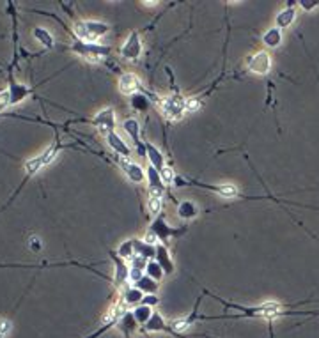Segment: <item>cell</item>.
<instances>
[{"label":"cell","instance_id":"cell-1","mask_svg":"<svg viewBox=\"0 0 319 338\" xmlns=\"http://www.w3.org/2000/svg\"><path fill=\"white\" fill-rule=\"evenodd\" d=\"M161 110H163V115L168 121H179L186 112V99H183L181 96L165 98L163 103H161Z\"/></svg>","mask_w":319,"mask_h":338},{"label":"cell","instance_id":"cell-2","mask_svg":"<svg viewBox=\"0 0 319 338\" xmlns=\"http://www.w3.org/2000/svg\"><path fill=\"white\" fill-rule=\"evenodd\" d=\"M73 50L78 55H82L83 59L91 60V62H98L101 57H105L109 53V48H105V46H99L98 43H83V41L78 39L73 43Z\"/></svg>","mask_w":319,"mask_h":338},{"label":"cell","instance_id":"cell-3","mask_svg":"<svg viewBox=\"0 0 319 338\" xmlns=\"http://www.w3.org/2000/svg\"><path fill=\"white\" fill-rule=\"evenodd\" d=\"M57 152H59V149H57L55 145H52L50 149H46L43 154L36 156V158L27 160V161H25V170H27V174H29V175L37 174V172H39L41 168L46 167V165L52 163V161L55 160Z\"/></svg>","mask_w":319,"mask_h":338},{"label":"cell","instance_id":"cell-4","mask_svg":"<svg viewBox=\"0 0 319 338\" xmlns=\"http://www.w3.org/2000/svg\"><path fill=\"white\" fill-rule=\"evenodd\" d=\"M247 66H248V71L253 73V75H259V76L268 75V73H270V69H271V57H270V53L264 52V50H263V52L253 53L250 59H248Z\"/></svg>","mask_w":319,"mask_h":338},{"label":"cell","instance_id":"cell-5","mask_svg":"<svg viewBox=\"0 0 319 338\" xmlns=\"http://www.w3.org/2000/svg\"><path fill=\"white\" fill-rule=\"evenodd\" d=\"M92 124H94L101 133H105V135L112 133L114 128H115V114H114V110L112 108H105V110H101V112H98V115L92 119Z\"/></svg>","mask_w":319,"mask_h":338},{"label":"cell","instance_id":"cell-6","mask_svg":"<svg viewBox=\"0 0 319 338\" xmlns=\"http://www.w3.org/2000/svg\"><path fill=\"white\" fill-rule=\"evenodd\" d=\"M142 53V43H140V37H138L137 32H133L128 39L124 41L121 48V55L128 60H137Z\"/></svg>","mask_w":319,"mask_h":338},{"label":"cell","instance_id":"cell-7","mask_svg":"<svg viewBox=\"0 0 319 338\" xmlns=\"http://www.w3.org/2000/svg\"><path fill=\"white\" fill-rule=\"evenodd\" d=\"M119 163H121V168L124 170V174L128 175L133 183H142V181H144L145 174H144V170H142V167L138 163H133V161H130L126 158H121L119 160Z\"/></svg>","mask_w":319,"mask_h":338},{"label":"cell","instance_id":"cell-8","mask_svg":"<svg viewBox=\"0 0 319 338\" xmlns=\"http://www.w3.org/2000/svg\"><path fill=\"white\" fill-rule=\"evenodd\" d=\"M296 20V4H287L286 9H282L279 14H277V29H286V27H291V23Z\"/></svg>","mask_w":319,"mask_h":338},{"label":"cell","instance_id":"cell-9","mask_svg":"<svg viewBox=\"0 0 319 338\" xmlns=\"http://www.w3.org/2000/svg\"><path fill=\"white\" fill-rule=\"evenodd\" d=\"M138 87H140V80L133 73H126V75H122L119 78V91L122 94H133Z\"/></svg>","mask_w":319,"mask_h":338},{"label":"cell","instance_id":"cell-10","mask_svg":"<svg viewBox=\"0 0 319 338\" xmlns=\"http://www.w3.org/2000/svg\"><path fill=\"white\" fill-rule=\"evenodd\" d=\"M147 177H149V193H151L153 197L160 198L161 193H163V181L160 177V172L156 170V168H149Z\"/></svg>","mask_w":319,"mask_h":338},{"label":"cell","instance_id":"cell-11","mask_svg":"<svg viewBox=\"0 0 319 338\" xmlns=\"http://www.w3.org/2000/svg\"><path fill=\"white\" fill-rule=\"evenodd\" d=\"M83 23H86L91 43H96V39H99V37H103L109 32V25H107V23H101V21H83Z\"/></svg>","mask_w":319,"mask_h":338},{"label":"cell","instance_id":"cell-12","mask_svg":"<svg viewBox=\"0 0 319 338\" xmlns=\"http://www.w3.org/2000/svg\"><path fill=\"white\" fill-rule=\"evenodd\" d=\"M107 142H109V145L114 149L115 152H117V154L124 156V158H128V156H130V147L124 144V142L121 140V137H119V135H115L114 131H112V133H109V135H107Z\"/></svg>","mask_w":319,"mask_h":338},{"label":"cell","instance_id":"cell-13","mask_svg":"<svg viewBox=\"0 0 319 338\" xmlns=\"http://www.w3.org/2000/svg\"><path fill=\"white\" fill-rule=\"evenodd\" d=\"M263 43L270 48H279L280 43H282V30L277 29V27H271L266 32L263 34Z\"/></svg>","mask_w":319,"mask_h":338},{"label":"cell","instance_id":"cell-14","mask_svg":"<svg viewBox=\"0 0 319 338\" xmlns=\"http://www.w3.org/2000/svg\"><path fill=\"white\" fill-rule=\"evenodd\" d=\"M9 96H11V105H16V103H20L22 99H25L27 96H29V87L22 85V83H11L9 85Z\"/></svg>","mask_w":319,"mask_h":338},{"label":"cell","instance_id":"cell-15","mask_svg":"<svg viewBox=\"0 0 319 338\" xmlns=\"http://www.w3.org/2000/svg\"><path fill=\"white\" fill-rule=\"evenodd\" d=\"M119 328L124 331V335H130L132 331H135L137 328V321L133 317V312H126L124 316L121 317V322H119Z\"/></svg>","mask_w":319,"mask_h":338},{"label":"cell","instance_id":"cell-16","mask_svg":"<svg viewBox=\"0 0 319 338\" xmlns=\"http://www.w3.org/2000/svg\"><path fill=\"white\" fill-rule=\"evenodd\" d=\"M32 36L36 37V39L39 41V43L43 44V46H46V48H53V36L48 32V30L37 27V29H34Z\"/></svg>","mask_w":319,"mask_h":338},{"label":"cell","instance_id":"cell-17","mask_svg":"<svg viewBox=\"0 0 319 338\" xmlns=\"http://www.w3.org/2000/svg\"><path fill=\"white\" fill-rule=\"evenodd\" d=\"M147 154H149V160L151 163L155 165V168L158 172L163 170V156L160 154V151L155 147V145H147Z\"/></svg>","mask_w":319,"mask_h":338},{"label":"cell","instance_id":"cell-18","mask_svg":"<svg viewBox=\"0 0 319 338\" xmlns=\"http://www.w3.org/2000/svg\"><path fill=\"white\" fill-rule=\"evenodd\" d=\"M153 316V310L151 306H138V308L133 312V317H135V321L138 322V324H147V321L151 319Z\"/></svg>","mask_w":319,"mask_h":338},{"label":"cell","instance_id":"cell-19","mask_svg":"<svg viewBox=\"0 0 319 338\" xmlns=\"http://www.w3.org/2000/svg\"><path fill=\"white\" fill-rule=\"evenodd\" d=\"M163 328H165V322L160 313H153L151 319L147 321V324H145V329H147V331H160V329H163Z\"/></svg>","mask_w":319,"mask_h":338},{"label":"cell","instance_id":"cell-20","mask_svg":"<svg viewBox=\"0 0 319 338\" xmlns=\"http://www.w3.org/2000/svg\"><path fill=\"white\" fill-rule=\"evenodd\" d=\"M142 299H144V296H142V290H138V289H128L124 292L126 305H135V303H140Z\"/></svg>","mask_w":319,"mask_h":338},{"label":"cell","instance_id":"cell-21","mask_svg":"<svg viewBox=\"0 0 319 338\" xmlns=\"http://www.w3.org/2000/svg\"><path fill=\"white\" fill-rule=\"evenodd\" d=\"M211 190H215L218 195H222V197H236V195H238V188L232 186V184H222V186H213Z\"/></svg>","mask_w":319,"mask_h":338},{"label":"cell","instance_id":"cell-22","mask_svg":"<svg viewBox=\"0 0 319 338\" xmlns=\"http://www.w3.org/2000/svg\"><path fill=\"white\" fill-rule=\"evenodd\" d=\"M171 328L176 333H184L192 328V321H188V319H176V321L171 322Z\"/></svg>","mask_w":319,"mask_h":338},{"label":"cell","instance_id":"cell-23","mask_svg":"<svg viewBox=\"0 0 319 338\" xmlns=\"http://www.w3.org/2000/svg\"><path fill=\"white\" fill-rule=\"evenodd\" d=\"M195 214H197V207L192 202H183L181 206H179V216L192 218V216H195Z\"/></svg>","mask_w":319,"mask_h":338},{"label":"cell","instance_id":"cell-24","mask_svg":"<svg viewBox=\"0 0 319 338\" xmlns=\"http://www.w3.org/2000/svg\"><path fill=\"white\" fill-rule=\"evenodd\" d=\"M124 131L133 138V142H138V124H137V121L128 119V121L124 122Z\"/></svg>","mask_w":319,"mask_h":338},{"label":"cell","instance_id":"cell-25","mask_svg":"<svg viewBox=\"0 0 319 338\" xmlns=\"http://www.w3.org/2000/svg\"><path fill=\"white\" fill-rule=\"evenodd\" d=\"M156 252H158L156 255L160 257V264L163 266V262H165V271L171 273L172 271V262H171V259H168V255H167V250H165L163 246H158Z\"/></svg>","mask_w":319,"mask_h":338},{"label":"cell","instance_id":"cell-26","mask_svg":"<svg viewBox=\"0 0 319 338\" xmlns=\"http://www.w3.org/2000/svg\"><path fill=\"white\" fill-rule=\"evenodd\" d=\"M138 283V287H140L142 290H145V292H155L156 290V282H153L151 278H144V276H142L140 278V282H137Z\"/></svg>","mask_w":319,"mask_h":338},{"label":"cell","instance_id":"cell-27","mask_svg":"<svg viewBox=\"0 0 319 338\" xmlns=\"http://www.w3.org/2000/svg\"><path fill=\"white\" fill-rule=\"evenodd\" d=\"M126 276H130V273L126 271V266L124 264H117V271H115V283H117V285L124 283Z\"/></svg>","mask_w":319,"mask_h":338},{"label":"cell","instance_id":"cell-28","mask_svg":"<svg viewBox=\"0 0 319 338\" xmlns=\"http://www.w3.org/2000/svg\"><path fill=\"white\" fill-rule=\"evenodd\" d=\"M147 209H149V213H151V214H158L160 211H161V200H160V198H156V197L149 198Z\"/></svg>","mask_w":319,"mask_h":338},{"label":"cell","instance_id":"cell-29","mask_svg":"<svg viewBox=\"0 0 319 338\" xmlns=\"http://www.w3.org/2000/svg\"><path fill=\"white\" fill-rule=\"evenodd\" d=\"M145 267H147V273H149V275L155 276L156 280H160L161 276H163V271L160 269V264L151 262V264H147V266H145Z\"/></svg>","mask_w":319,"mask_h":338},{"label":"cell","instance_id":"cell-30","mask_svg":"<svg viewBox=\"0 0 319 338\" xmlns=\"http://www.w3.org/2000/svg\"><path fill=\"white\" fill-rule=\"evenodd\" d=\"M119 253H121L122 257H132L133 253H135V246H133V241H128V243H124L121 248H119Z\"/></svg>","mask_w":319,"mask_h":338},{"label":"cell","instance_id":"cell-31","mask_svg":"<svg viewBox=\"0 0 319 338\" xmlns=\"http://www.w3.org/2000/svg\"><path fill=\"white\" fill-rule=\"evenodd\" d=\"M201 101H199L197 98H190V99H186V112H199L201 110Z\"/></svg>","mask_w":319,"mask_h":338},{"label":"cell","instance_id":"cell-32","mask_svg":"<svg viewBox=\"0 0 319 338\" xmlns=\"http://www.w3.org/2000/svg\"><path fill=\"white\" fill-rule=\"evenodd\" d=\"M160 177H161V181H163V184L172 183V179H174V170H172V168L163 167V170L160 172Z\"/></svg>","mask_w":319,"mask_h":338},{"label":"cell","instance_id":"cell-33","mask_svg":"<svg viewBox=\"0 0 319 338\" xmlns=\"http://www.w3.org/2000/svg\"><path fill=\"white\" fill-rule=\"evenodd\" d=\"M11 106V96H9V91H0V110L7 108Z\"/></svg>","mask_w":319,"mask_h":338},{"label":"cell","instance_id":"cell-34","mask_svg":"<svg viewBox=\"0 0 319 338\" xmlns=\"http://www.w3.org/2000/svg\"><path fill=\"white\" fill-rule=\"evenodd\" d=\"M9 331H11V322L2 319V321H0V338H6L9 335Z\"/></svg>","mask_w":319,"mask_h":338},{"label":"cell","instance_id":"cell-35","mask_svg":"<svg viewBox=\"0 0 319 338\" xmlns=\"http://www.w3.org/2000/svg\"><path fill=\"white\" fill-rule=\"evenodd\" d=\"M140 278H142V269L132 267V269H130V280H132V282H140Z\"/></svg>","mask_w":319,"mask_h":338},{"label":"cell","instance_id":"cell-36","mask_svg":"<svg viewBox=\"0 0 319 338\" xmlns=\"http://www.w3.org/2000/svg\"><path fill=\"white\" fill-rule=\"evenodd\" d=\"M296 6H300L305 11H312V9H316V7H319V2H298Z\"/></svg>","mask_w":319,"mask_h":338},{"label":"cell","instance_id":"cell-37","mask_svg":"<svg viewBox=\"0 0 319 338\" xmlns=\"http://www.w3.org/2000/svg\"><path fill=\"white\" fill-rule=\"evenodd\" d=\"M156 239H158V236H156L155 232H147V234H145V237H144V243L151 246V244L156 243Z\"/></svg>","mask_w":319,"mask_h":338},{"label":"cell","instance_id":"cell-38","mask_svg":"<svg viewBox=\"0 0 319 338\" xmlns=\"http://www.w3.org/2000/svg\"><path fill=\"white\" fill-rule=\"evenodd\" d=\"M30 250L32 252H39L41 250V241H39V237H30Z\"/></svg>","mask_w":319,"mask_h":338},{"label":"cell","instance_id":"cell-39","mask_svg":"<svg viewBox=\"0 0 319 338\" xmlns=\"http://www.w3.org/2000/svg\"><path fill=\"white\" fill-rule=\"evenodd\" d=\"M142 303H144L145 306H153V305H156V303H158V299H156L155 296H149V298L142 299Z\"/></svg>","mask_w":319,"mask_h":338},{"label":"cell","instance_id":"cell-40","mask_svg":"<svg viewBox=\"0 0 319 338\" xmlns=\"http://www.w3.org/2000/svg\"><path fill=\"white\" fill-rule=\"evenodd\" d=\"M144 6H147V7H155V6H158V2H144Z\"/></svg>","mask_w":319,"mask_h":338}]
</instances>
